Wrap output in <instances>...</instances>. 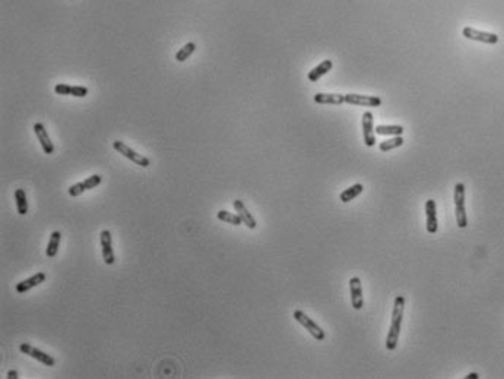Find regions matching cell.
I'll list each match as a JSON object with an SVG mask.
<instances>
[{
    "instance_id": "7402d4cb",
    "label": "cell",
    "mask_w": 504,
    "mask_h": 379,
    "mask_svg": "<svg viewBox=\"0 0 504 379\" xmlns=\"http://www.w3.org/2000/svg\"><path fill=\"white\" fill-rule=\"evenodd\" d=\"M195 50H196V42H186L182 48L176 53V60L177 62H186L195 53Z\"/></svg>"
},
{
    "instance_id": "2e32d148",
    "label": "cell",
    "mask_w": 504,
    "mask_h": 379,
    "mask_svg": "<svg viewBox=\"0 0 504 379\" xmlns=\"http://www.w3.org/2000/svg\"><path fill=\"white\" fill-rule=\"evenodd\" d=\"M332 67H333L332 60H323L322 63L317 64L316 67H313V69L308 72L307 78H308V81H310V82H317V81H319L322 76H324L327 72H330V70H332Z\"/></svg>"
},
{
    "instance_id": "9a60e30c",
    "label": "cell",
    "mask_w": 504,
    "mask_h": 379,
    "mask_svg": "<svg viewBox=\"0 0 504 379\" xmlns=\"http://www.w3.org/2000/svg\"><path fill=\"white\" fill-rule=\"evenodd\" d=\"M314 103L317 104H332L338 105L345 103V95L343 94H336V92H319L314 95Z\"/></svg>"
},
{
    "instance_id": "8992f818",
    "label": "cell",
    "mask_w": 504,
    "mask_h": 379,
    "mask_svg": "<svg viewBox=\"0 0 504 379\" xmlns=\"http://www.w3.org/2000/svg\"><path fill=\"white\" fill-rule=\"evenodd\" d=\"M19 350L20 353H23V355H26V356H29V358L35 359V360H38V362H41L42 365H45V366H48V368H51V366L56 365V359L53 358V356H50L48 353L42 352V350L37 349V347H34V346H31V344H26V343L20 344Z\"/></svg>"
},
{
    "instance_id": "ffe728a7",
    "label": "cell",
    "mask_w": 504,
    "mask_h": 379,
    "mask_svg": "<svg viewBox=\"0 0 504 379\" xmlns=\"http://www.w3.org/2000/svg\"><path fill=\"white\" fill-rule=\"evenodd\" d=\"M15 201H16V211H18V214L19 215H26L28 214V199H26L25 190H15Z\"/></svg>"
},
{
    "instance_id": "d4e9b609",
    "label": "cell",
    "mask_w": 504,
    "mask_h": 379,
    "mask_svg": "<svg viewBox=\"0 0 504 379\" xmlns=\"http://www.w3.org/2000/svg\"><path fill=\"white\" fill-rule=\"evenodd\" d=\"M72 97H76V98H83L88 95V88L86 86H82V85H73L72 86Z\"/></svg>"
},
{
    "instance_id": "44dd1931",
    "label": "cell",
    "mask_w": 504,
    "mask_h": 379,
    "mask_svg": "<svg viewBox=\"0 0 504 379\" xmlns=\"http://www.w3.org/2000/svg\"><path fill=\"white\" fill-rule=\"evenodd\" d=\"M377 135H393V136H402L403 126L401 125H379L374 129Z\"/></svg>"
},
{
    "instance_id": "8fae6325",
    "label": "cell",
    "mask_w": 504,
    "mask_h": 379,
    "mask_svg": "<svg viewBox=\"0 0 504 379\" xmlns=\"http://www.w3.org/2000/svg\"><path fill=\"white\" fill-rule=\"evenodd\" d=\"M345 103L351 105H365V107H379L382 105V98L376 95H361V94H345Z\"/></svg>"
},
{
    "instance_id": "d6986e66",
    "label": "cell",
    "mask_w": 504,
    "mask_h": 379,
    "mask_svg": "<svg viewBox=\"0 0 504 379\" xmlns=\"http://www.w3.org/2000/svg\"><path fill=\"white\" fill-rule=\"evenodd\" d=\"M217 218L220 221H224L227 224H231V226H242L243 220L240 218L239 214H234V212H230L227 210H220L217 212Z\"/></svg>"
},
{
    "instance_id": "5bb4252c",
    "label": "cell",
    "mask_w": 504,
    "mask_h": 379,
    "mask_svg": "<svg viewBox=\"0 0 504 379\" xmlns=\"http://www.w3.org/2000/svg\"><path fill=\"white\" fill-rule=\"evenodd\" d=\"M45 278H47V275L44 274V273H37V274L31 275L29 278H25V280H22L20 283H18V284L15 286V290H16V293L23 295V293L29 292L31 289L40 286L41 283H44Z\"/></svg>"
},
{
    "instance_id": "4fadbf2b",
    "label": "cell",
    "mask_w": 504,
    "mask_h": 379,
    "mask_svg": "<svg viewBox=\"0 0 504 379\" xmlns=\"http://www.w3.org/2000/svg\"><path fill=\"white\" fill-rule=\"evenodd\" d=\"M233 207H234L236 212L240 215V218L243 220V224L247 226V229L254 230V229L257 227V221H256V218L250 214V211L247 210V207L244 205V202H243L242 199H236V201H233Z\"/></svg>"
},
{
    "instance_id": "7a4b0ae2",
    "label": "cell",
    "mask_w": 504,
    "mask_h": 379,
    "mask_svg": "<svg viewBox=\"0 0 504 379\" xmlns=\"http://www.w3.org/2000/svg\"><path fill=\"white\" fill-rule=\"evenodd\" d=\"M455 214L459 229H466L468 217L465 210V185L461 182L455 185Z\"/></svg>"
},
{
    "instance_id": "6da1fadb",
    "label": "cell",
    "mask_w": 504,
    "mask_h": 379,
    "mask_svg": "<svg viewBox=\"0 0 504 379\" xmlns=\"http://www.w3.org/2000/svg\"><path fill=\"white\" fill-rule=\"evenodd\" d=\"M403 312H405V297L402 295L396 296L393 302V309H392V319H390V328L386 337V349L389 352L396 350L398 341L401 336V327H402Z\"/></svg>"
},
{
    "instance_id": "52a82bcc",
    "label": "cell",
    "mask_w": 504,
    "mask_h": 379,
    "mask_svg": "<svg viewBox=\"0 0 504 379\" xmlns=\"http://www.w3.org/2000/svg\"><path fill=\"white\" fill-rule=\"evenodd\" d=\"M462 34H464L465 38H468V40L485 42V44H497L499 40H500L497 34L480 31V29H475V28H472V26H465Z\"/></svg>"
},
{
    "instance_id": "83f0119b",
    "label": "cell",
    "mask_w": 504,
    "mask_h": 379,
    "mask_svg": "<svg viewBox=\"0 0 504 379\" xmlns=\"http://www.w3.org/2000/svg\"><path fill=\"white\" fill-rule=\"evenodd\" d=\"M466 379H478L480 378V375L478 374H475V372H472V374H469L468 377H465Z\"/></svg>"
},
{
    "instance_id": "3957f363",
    "label": "cell",
    "mask_w": 504,
    "mask_h": 379,
    "mask_svg": "<svg viewBox=\"0 0 504 379\" xmlns=\"http://www.w3.org/2000/svg\"><path fill=\"white\" fill-rule=\"evenodd\" d=\"M113 148H114L119 154H121L124 158H127V160H130L132 163H135L136 166H141L143 169H146V167L151 166V160H149L148 157H145V155H142L139 152H136L135 149H132L129 145H126L124 142H121L119 139L113 142Z\"/></svg>"
},
{
    "instance_id": "9c48e42d",
    "label": "cell",
    "mask_w": 504,
    "mask_h": 379,
    "mask_svg": "<svg viewBox=\"0 0 504 379\" xmlns=\"http://www.w3.org/2000/svg\"><path fill=\"white\" fill-rule=\"evenodd\" d=\"M349 293H351V305L355 311H361L364 306L363 284L360 277H352L349 280Z\"/></svg>"
},
{
    "instance_id": "277c9868",
    "label": "cell",
    "mask_w": 504,
    "mask_h": 379,
    "mask_svg": "<svg viewBox=\"0 0 504 379\" xmlns=\"http://www.w3.org/2000/svg\"><path fill=\"white\" fill-rule=\"evenodd\" d=\"M294 319H295L300 325H302V327L308 331V334L314 338V340L323 341V340L326 338V334H324V331H323L322 328H320L311 318H308V316L305 315L302 311H295V312H294Z\"/></svg>"
},
{
    "instance_id": "cb8c5ba5",
    "label": "cell",
    "mask_w": 504,
    "mask_h": 379,
    "mask_svg": "<svg viewBox=\"0 0 504 379\" xmlns=\"http://www.w3.org/2000/svg\"><path fill=\"white\" fill-rule=\"evenodd\" d=\"M83 192H86L85 186H83V182H79V183H75L72 185L69 189H67V193L72 196V198H76V196H81Z\"/></svg>"
},
{
    "instance_id": "484cf974",
    "label": "cell",
    "mask_w": 504,
    "mask_h": 379,
    "mask_svg": "<svg viewBox=\"0 0 504 379\" xmlns=\"http://www.w3.org/2000/svg\"><path fill=\"white\" fill-rule=\"evenodd\" d=\"M54 92H56L57 95H70V94H72V85L57 84L54 86Z\"/></svg>"
},
{
    "instance_id": "603a6c76",
    "label": "cell",
    "mask_w": 504,
    "mask_h": 379,
    "mask_svg": "<svg viewBox=\"0 0 504 379\" xmlns=\"http://www.w3.org/2000/svg\"><path fill=\"white\" fill-rule=\"evenodd\" d=\"M403 142H405V141H403L402 136H395V138H392V139H387V141L380 142L379 149H380L382 152H387V151H392V149H395V148L402 147Z\"/></svg>"
},
{
    "instance_id": "ac0fdd59",
    "label": "cell",
    "mask_w": 504,
    "mask_h": 379,
    "mask_svg": "<svg viewBox=\"0 0 504 379\" xmlns=\"http://www.w3.org/2000/svg\"><path fill=\"white\" fill-rule=\"evenodd\" d=\"M60 242H61V233L59 230H54V232L50 234V239H48V245H47V249H45V255L48 258H54L57 252H59V248H60Z\"/></svg>"
},
{
    "instance_id": "4316f807",
    "label": "cell",
    "mask_w": 504,
    "mask_h": 379,
    "mask_svg": "<svg viewBox=\"0 0 504 379\" xmlns=\"http://www.w3.org/2000/svg\"><path fill=\"white\" fill-rule=\"evenodd\" d=\"M6 378L7 379H18L19 378V375H18V372H16V371H9V372H7V375H6Z\"/></svg>"
},
{
    "instance_id": "e0dca14e",
    "label": "cell",
    "mask_w": 504,
    "mask_h": 379,
    "mask_svg": "<svg viewBox=\"0 0 504 379\" xmlns=\"http://www.w3.org/2000/svg\"><path fill=\"white\" fill-rule=\"evenodd\" d=\"M364 192V186L361 183H355L352 186H349L348 189H343L339 195V199L342 201L343 204H348L351 201H354L355 198H358Z\"/></svg>"
},
{
    "instance_id": "f1b7e54d",
    "label": "cell",
    "mask_w": 504,
    "mask_h": 379,
    "mask_svg": "<svg viewBox=\"0 0 504 379\" xmlns=\"http://www.w3.org/2000/svg\"><path fill=\"white\" fill-rule=\"evenodd\" d=\"M70 1H72V0H70Z\"/></svg>"
},
{
    "instance_id": "ba28073f",
    "label": "cell",
    "mask_w": 504,
    "mask_h": 379,
    "mask_svg": "<svg viewBox=\"0 0 504 379\" xmlns=\"http://www.w3.org/2000/svg\"><path fill=\"white\" fill-rule=\"evenodd\" d=\"M374 116L371 111L363 113V136L365 147L371 148L376 145V130H374Z\"/></svg>"
},
{
    "instance_id": "30bf717a",
    "label": "cell",
    "mask_w": 504,
    "mask_h": 379,
    "mask_svg": "<svg viewBox=\"0 0 504 379\" xmlns=\"http://www.w3.org/2000/svg\"><path fill=\"white\" fill-rule=\"evenodd\" d=\"M425 229L430 234L437 233L439 221H437V205L434 199L425 201Z\"/></svg>"
},
{
    "instance_id": "5b68a950",
    "label": "cell",
    "mask_w": 504,
    "mask_h": 379,
    "mask_svg": "<svg viewBox=\"0 0 504 379\" xmlns=\"http://www.w3.org/2000/svg\"><path fill=\"white\" fill-rule=\"evenodd\" d=\"M100 243L101 251H102V259H104L105 265H114L116 255H114V249H113V237H111L110 230L105 229L100 233Z\"/></svg>"
},
{
    "instance_id": "7c38bea8",
    "label": "cell",
    "mask_w": 504,
    "mask_h": 379,
    "mask_svg": "<svg viewBox=\"0 0 504 379\" xmlns=\"http://www.w3.org/2000/svg\"><path fill=\"white\" fill-rule=\"evenodd\" d=\"M34 132H35V135H37V139H38V142H40L44 154H48V155H50V154H54V144L51 142V139H50V136H48V132H47L45 126L38 122V123L34 125Z\"/></svg>"
}]
</instances>
